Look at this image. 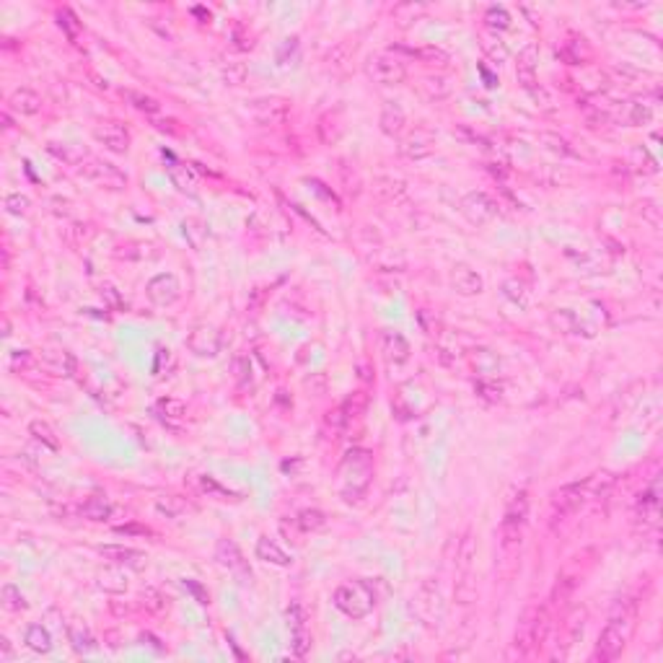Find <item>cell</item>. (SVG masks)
Masks as SVG:
<instances>
[{
  "label": "cell",
  "instance_id": "obj_45",
  "mask_svg": "<svg viewBox=\"0 0 663 663\" xmlns=\"http://www.w3.org/2000/svg\"><path fill=\"white\" fill-rule=\"evenodd\" d=\"M376 189H378V195L389 197V200L404 195V184H402V181H394V179H378V187Z\"/></svg>",
  "mask_w": 663,
  "mask_h": 663
},
{
  "label": "cell",
  "instance_id": "obj_13",
  "mask_svg": "<svg viewBox=\"0 0 663 663\" xmlns=\"http://www.w3.org/2000/svg\"><path fill=\"white\" fill-rule=\"evenodd\" d=\"M215 560H218L220 565L226 567L228 573H234L239 580H249V578H251L249 562L244 560L242 550H239V547H236L234 542H228V539H220L218 547H215Z\"/></svg>",
  "mask_w": 663,
  "mask_h": 663
},
{
  "label": "cell",
  "instance_id": "obj_22",
  "mask_svg": "<svg viewBox=\"0 0 663 663\" xmlns=\"http://www.w3.org/2000/svg\"><path fill=\"white\" fill-rule=\"evenodd\" d=\"M11 109L18 114H23V117H31V114H37L39 109H42V96H39L37 91L31 89H16L13 94H11Z\"/></svg>",
  "mask_w": 663,
  "mask_h": 663
},
{
  "label": "cell",
  "instance_id": "obj_39",
  "mask_svg": "<svg viewBox=\"0 0 663 663\" xmlns=\"http://www.w3.org/2000/svg\"><path fill=\"white\" fill-rule=\"evenodd\" d=\"M414 55L420 57V60H425V62H430V65H448V52H443L441 47H422V50H414Z\"/></svg>",
  "mask_w": 663,
  "mask_h": 663
},
{
  "label": "cell",
  "instance_id": "obj_23",
  "mask_svg": "<svg viewBox=\"0 0 663 663\" xmlns=\"http://www.w3.org/2000/svg\"><path fill=\"white\" fill-rule=\"evenodd\" d=\"M98 588L106 594H125L128 591V575L120 567H106L98 573Z\"/></svg>",
  "mask_w": 663,
  "mask_h": 663
},
{
  "label": "cell",
  "instance_id": "obj_2",
  "mask_svg": "<svg viewBox=\"0 0 663 663\" xmlns=\"http://www.w3.org/2000/svg\"><path fill=\"white\" fill-rule=\"evenodd\" d=\"M342 495H345L347 503L353 500H361L366 487L370 482V475H373V459H370L368 451H350L347 453L345 464H342Z\"/></svg>",
  "mask_w": 663,
  "mask_h": 663
},
{
  "label": "cell",
  "instance_id": "obj_1",
  "mask_svg": "<svg viewBox=\"0 0 663 663\" xmlns=\"http://www.w3.org/2000/svg\"><path fill=\"white\" fill-rule=\"evenodd\" d=\"M633 606L630 604L619 601L614 606L609 617V625L604 627L601 635H599V642H596V653L594 658L601 663H609L625 650L627 640H630V627H633Z\"/></svg>",
  "mask_w": 663,
  "mask_h": 663
},
{
  "label": "cell",
  "instance_id": "obj_34",
  "mask_svg": "<svg viewBox=\"0 0 663 663\" xmlns=\"http://www.w3.org/2000/svg\"><path fill=\"white\" fill-rule=\"evenodd\" d=\"M57 26L68 34L70 42H78V37H81V21H78L70 8H60L57 11Z\"/></svg>",
  "mask_w": 663,
  "mask_h": 663
},
{
  "label": "cell",
  "instance_id": "obj_4",
  "mask_svg": "<svg viewBox=\"0 0 663 663\" xmlns=\"http://www.w3.org/2000/svg\"><path fill=\"white\" fill-rule=\"evenodd\" d=\"M526 516H528V492L518 490L511 500H508V505H505L503 523H500V539H503L505 550H511V547H518L521 544L523 526H526Z\"/></svg>",
  "mask_w": 663,
  "mask_h": 663
},
{
  "label": "cell",
  "instance_id": "obj_27",
  "mask_svg": "<svg viewBox=\"0 0 663 663\" xmlns=\"http://www.w3.org/2000/svg\"><path fill=\"white\" fill-rule=\"evenodd\" d=\"M68 638H70V642H73V650H76V653H89V650L96 648L94 635L89 633V627L83 625V622H70Z\"/></svg>",
  "mask_w": 663,
  "mask_h": 663
},
{
  "label": "cell",
  "instance_id": "obj_49",
  "mask_svg": "<svg viewBox=\"0 0 663 663\" xmlns=\"http://www.w3.org/2000/svg\"><path fill=\"white\" fill-rule=\"evenodd\" d=\"M200 484H203V490H208V492H212V495H218L220 500H228V497H234V492H228V490H223L212 477H203L200 480Z\"/></svg>",
  "mask_w": 663,
  "mask_h": 663
},
{
  "label": "cell",
  "instance_id": "obj_18",
  "mask_svg": "<svg viewBox=\"0 0 663 663\" xmlns=\"http://www.w3.org/2000/svg\"><path fill=\"white\" fill-rule=\"evenodd\" d=\"M451 285H453V290L461 293V295H480L482 293L484 283H482V278L472 270V267H467V264H456L453 272H451Z\"/></svg>",
  "mask_w": 663,
  "mask_h": 663
},
{
  "label": "cell",
  "instance_id": "obj_33",
  "mask_svg": "<svg viewBox=\"0 0 663 663\" xmlns=\"http://www.w3.org/2000/svg\"><path fill=\"white\" fill-rule=\"evenodd\" d=\"M366 407H368V394L366 392H355L350 400L342 404V414H345V420H347V425L355 420V417H361L363 412H366Z\"/></svg>",
  "mask_w": 663,
  "mask_h": 663
},
{
  "label": "cell",
  "instance_id": "obj_36",
  "mask_svg": "<svg viewBox=\"0 0 663 663\" xmlns=\"http://www.w3.org/2000/svg\"><path fill=\"white\" fill-rule=\"evenodd\" d=\"M295 523H298L303 531H319V528H324L327 516L322 511H301L295 516Z\"/></svg>",
  "mask_w": 663,
  "mask_h": 663
},
{
  "label": "cell",
  "instance_id": "obj_51",
  "mask_svg": "<svg viewBox=\"0 0 663 663\" xmlns=\"http://www.w3.org/2000/svg\"><path fill=\"white\" fill-rule=\"evenodd\" d=\"M101 295H104L106 301L112 303L114 309H122V298H120V293H117V290H114L112 285H104V288H101Z\"/></svg>",
  "mask_w": 663,
  "mask_h": 663
},
{
  "label": "cell",
  "instance_id": "obj_16",
  "mask_svg": "<svg viewBox=\"0 0 663 663\" xmlns=\"http://www.w3.org/2000/svg\"><path fill=\"white\" fill-rule=\"evenodd\" d=\"M402 156H407V159H428L430 153L436 151V137H433V132H428V130H414V132H409L404 140H402L400 145Z\"/></svg>",
  "mask_w": 663,
  "mask_h": 663
},
{
  "label": "cell",
  "instance_id": "obj_37",
  "mask_svg": "<svg viewBox=\"0 0 663 663\" xmlns=\"http://www.w3.org/2000/svg\"><path fill=\"white\" fill-rule=\"evenodd\" d=\"M422 91L428 94V98L441 101V98H446L451 94V86L446 83V78H425V81H422Z\"/></svg>",
  "mask_w": 663,
  "mask_h": 663
},
{
  "label": "cell",
  "instance_id": "obj_46",
  "mask_svg": "<svg viewBox=\"0 0 663 663\" xmlns=\"http://www.w3.org/2000/svg\"><path fill=\"white\" fill-rule=\"evenodd\" d=\"M482 47H484V52L490 55V57H492L495 62H503L505 57H508V52H505V47L500 45V39H487V37H484V39H482Z\"/></svg>",
  "mask_w": 663,
  "mask_h": 663
},
{
  "label": "cell",
  "instance_id": "obj_52",
  "mask_svg": "<svg viewBox=\"0 0 663 663\" xmlns=\"http://www.w3.org/2000/svg\"><path fill=\"white\" fill-rule=\"evenodd\" d=\"M184 586H187V588H189V591H192V594H195V596H197V601H200V604H208V601H210V599H208V594H205V591H203V588H200V586H197V583H195V580H184Z\"/></svg>",
  "mask_w": 663,
  "mask_h": 663
},
{
  "label": "cell",
  "instance_id": "obj_55",
  "mask_svg": "<svg viewBox=\"0 0 663 663\" xmlns=\"http://www.w3.org/2000/svg\"><path fill=\"white\" fill-rule=\"evenodd\" d=\"M11 656H13V650H11V642H8V638H0V658H3V661H8Z\"/></svg>",
  "mask_w": 663,
  "mask_h": 663
},
{
  "label": "cell",
  "instance_id": "obj_24",
  "mask_svg": "<svg viewBox=\"0 0 663 663\" xmlns=\"http://www.w3.org/2000/svg\"><path fill=\"white\" fill-rule=\"evenodd\" d=\"M169 176H171V181L181 189V192H195V189H197L195 171H192L189 166L179 164V161L169 159Z\"/></svg>",
  "mask_w": 663,
  "mask_h": 663
},
{
  "label": "cell",
  "instance_id": "obj_41",
  "mask_svg": "<svg viewBox=\"0 0 663 663\" xmlns=\"http://www.w3.org/2000/svg\"><path fill=\"white\" fill-rule=\"evenodd\" d=\"M475 555H477L475 539H472V534H467L464 539H461V547H459V567H461V573H467V570H469V565H472Z\"/></svg>",
  "mask_w": 663,
  "mask_h": 663
},
{
  "label": "cell",
  "instance_id": "obj_6",
  "mask_svg": "<svg viewBox=\"0 0 663 663\" xmlns=\"http://www.w3.org/2000/svg\"><path fill=\"white\" fill-rule=\"evenodd\" d=\"M246 114L249 120L256 122V125H283L290 114V106H288L285 98L278 96H264V98H254V101H246Z\"/></svg>",
  "mask_w": 663,
  "mask_h": 663
},
{
  "label": "cell",
  "instance_id": "obj_3",
  "mask_svg": "<svg viewBox=\"0 0 663 663\" xmlns=\"http://www.w3.org/2000/svg\"><path fill=\"white\" fill-rule=\"evenodd\" d=\"M334 606L342 614L353 619H361L370 614V609L376 606V594L366 580H353V583H342L334 591Z\"/></svg>",
  "mask_w": 663,
  "mask_h": 663
},
{
  "label": "cell",
  "instance_id": "obj_26",
  "mask_svg": "<svg viewBox=\"0 0 663 663\" xmlns=\"http://www.w3.org/2000/svg\"><path fill=\"white\" fill-rule=\"evenodd\" d=\"M29 433H31V438H34L37 443H42V448H47V451H57V448H60L57 433L52 430V425H50V422L34 420L29 425Z\"/></svg>",
  "mask_w": 663,
  "mask_h": 663
},
{
  "label": "cell",
  "instance_id": "obj_7",
  "mask_svg": "<svg viewBox=\"0 0 663 663\" xmlns=\"http://www.w3.org/2000/svg\"><path fill=\"white\" fill-rule=\"evenodd\" d=\"M81 174L89 181H94V184L106 187V189H122L128 184V176H125L117 166L101 159H86L81 164Z\"/></svg>",
  "mask_w": 663,
  "mask_h": 663
},
{
  "label": "cell",
  "instance_id": "obj_11",
  "mask_svg": "<svg viewBox=\"0 0 663 663\" xmlns=\"http://www.w3.org/2000/svg\"><path fill=\"white\" fill-rule=\"evenodd\" d=\"M187 347L200 358H215L220 353V332L208 324L195 327L187 334Z\"/></svg>",
  "mask_w": 663,
  "mask_h": 663
},
{
  "label": "cell",
  "instance_id": "obj_19",
  "mask_svg": "<svg viewBox=\"0 0 663 663\" xmlns=\"http://www.w3.org/2000/svg\"><path fill=\"white\" fill-rule=\"evenodd\" d=\"M256 557L264 560V562H272V565H280V567H288L293 562V557H290L275 539H270V536H262V539L256 542Z\"/></svg>",
  "mask_w": 663,
  "mask_h": 663
},
{
  "label": "cell",
  "instance_id": "obj_12",
  "mask_svg": "<svg viewBox=\"0 0 663 663\" xmlns=\"http://www.w3.org/2000/svg\"><path fill=\"white\" fill-rule=\"evenodd\" d=\"M145 293H148V298H151L156 306H174V303L179 301V280L174 278L171 272H164V275H156V278L148 283V288H145Z\"/></svg>",
  "mask_w": 663,
  "mask_h": 663
},
{
  "label": "cell",
  "instance_id": "obj_15",
  "mask_svg": "<svg viewBox=\"0 0 663 663\" xmlns=\"http://www.w3.org/2000/svg\"><path fill=\"white\" fill-rule=\"evenodd\" d=\"M536 62H539V50L534 45L523 47V52L518 55V62H516V76H518V83L528 94H534L539 98V91H536Z\"/></svg>",
  "mask_w": 663,
  "mask_h": 663
},
{
  "label": "cell",
  "instance_id": "obj_29",
  "mask_svg": "<svg viewBox=\"0 0 663 663\" xmlns=\"http://www.w3.org/2000/svg\"><path fill=\"white\" fill-rule=\"evenodd\" d=\"M378 122H381V130H384L386 135L397 137V135H402V130H404V112H402L400 106L389 104V106H384Z\"/></svg>",
  "mask_w": 663,
  "mask_h": 663
},
{
  "label": "cell",
  "instance_id": "obj_54",
  "mask_svg": "<svg viewBox=\"0 0 663 663\" xmlns=\"http://www.w3.org/2000/svg\"><path fill=\"white\" fill-rule=\"evenodd\" d=\"M143 599H148V606H151L153 611H156V609H161V596L156 594V591H145V594H143Z\"/></svg>",
  "mask_w": 663,
  "mask_h": 663
},
{
  "label": "cell",
  "instance_id": "obj_20",
  "mask_svg": "<svg viewBox=\"0 0 663 663\" xmlns=\"http://www.w3.org/2000/svg\"><path fill=\"white\" fill-rule=\"evenodd\" d=\"M384 355H386V361L389 363H394V366H400V363H404V361H409V342L404 337H402L400 332H386L384 334Z\"/></svg>",
  "mask_w": 663,
  "mask_h": 663
},
{
  "label": "cell",
  "instance_id": "obj_17",
  "mask_svg": "<svg viewBox=\"0 0 663 663\" xmlns=\"http://www.w3.org/2000/svg\"><path fill=\"white\" fill-rule=\"evenodd\" d=\"M98 555L114 565H130V567H145L148 562V555L135 547H122V544H106V547H98Z\"/></svg>",
  "mask_w": 663,
  "mask_h": 663
},
{
  "label": "cell",
  "instance_id": "obj_9",
  "mask_svg": "<svg viewBox=\"0 0 663 663\" xmlns=\"http://www.w3.org/2000/svg\"><path fill=\"white\" fill-rule=\"evenodd\" d=\"M461 212L467 215L469 223H475V226H484V223L495 220L497 203L492 200L490 195H484V192H469V195L461 200Z\"/></svg>",
  "mask_w": 663,
  "mask_h": 663
},
{
  "label": "cell",
  "instance_id": "obj_50",
  "mask_svg": "<svg viewBox=\"0 0 663 663\" xmlns=\"http://www.w3.org/2000/svg\"><path fill=\"white\" fill-rule=\"evenodd\" d=\"M181 508H184V505H181V503H176L174 497H166V500H159V511L169 513V516H176V513H179Z\"/></svg>",
  "mask_w": 663,
  "mask_h": 663
},
{
  "label": "cell",
  "instance_id": "obj_40",
  "mask_svg": "<svg viewBox=\"0 0 663 663\" xmlns=\"http://www.w3.org/2000/svg\"><path fill=\"white\" fill-rule=\"evenodd\" d=\"M484 21H487V26L490 29H508L511 26V16H508V11L500 6H492L487 13H484Z\"/></svg>",
  "mask_w": 663,
  "mask_h": 663
},
{
  "label": "cell",
  "instance_id": "obj_53",
  "mask_svg": "<svg viewBox=\"0 0 663 663\" xmlns=\"http://www.w3.org/2000/svg\"><path fill=\"white\" fill-rule=\"evenodd\" d=\"M153 128L161 130V132H176V128H174V120H159V117H153Z\"/></svg>",
  "mask_w": 663,
  "mask_h": 663
},
{
  "label": "cell",
  "instance_id": "obj_14",
  "mask_svg": "<svg viewBox=\"0 0 663 663\" xmlns=\"http://www.w3.org/2000/svg\"><path fill=\"white\" fill-rule=\"evenodd\" d=\"M94 137L114 153H125L130 148V132L128 128H122L120 122H101V125H96L94 128Z\"/></svg>",
  "mask_w": 663,
  "mask_h": 663
},
{
  "label": "cell",
  "instance_id": "obj_35",
  "mask_svg": "<svg viewBox=\"0 0 663 663\" xmlns=\"http://www.w3.org/2000/svg\"><path fill=\"white\" fill-rule=\"evenodd\" d=\"M0 601H3V609H8V611L26 609V599H23L21 591H18L13 583H6V586L0 588Z\"/></svg>",
  "mask_w": 663,
  "mask_h": 663
},
{
  "label": "cell",
  "instance_id": "obj_8",
  "mask_svg": "<svg viewBox=\"0 0 663 663\" xmlns=\"http://www.w3.org/2000/svg\"><path fill=\"white\" fill-rule=\"evenodd\" d=\"M591 497L588 492V482H575L560 487L555 495H552V511H555V518H567L573 516L575 511H580L586 500Z\"/></svg>",
  "mask_w": 663,
  "mask_h": 663
},
{
  "label": "cell",
  "instance_id": "obj_38",
  "mask_svg": "<svg viewBox=\"0 0 663 663\" xmlns=\"http://www.w3.org/2000/svg\"><path fill=\"white\" fill-rule=\"evenodd\" d=\"M156 409H159V414L161 417H184L187 414V407H184V402H179V400H171V397H166V400H159V404H156Z\"/></svg>",
  "mask_w": 663,
  "mask_h": 663
},
{
  "label": "cell",
  "instance_id": "obj_5",
  "mask_svg": "<svg viewBox=\"0 0 663 663\" xmlns=\"http://www.w3.org/2000/svg\"><path fill=\"white\" fill-rule=\"evenodd\" d=\"M366 73H368L370 81L381 83V86H397V83H404V78H407L404 62L386 52L370 55L366 60Z\"/></svg>",
  "mask_w": 663,
  "mask_h": 663
},
{
  "label": "cell",
  "instance_id": "obj_28",
  "mask_svg": "<svg viewBox=\"0 0 663 663\" xmlns=\"http://www.w3.org/2000/svg\"><path fill=\"white\" fill-rule=\"evenodd\" d=\"M122 96L128 98L130 104L135 106L137 112H143L145 117H159V112H161V104L156 101L153 96H148V94H140V91H122Z\"/></svg>",
  "mask_w": 663,
  "mask_h": 663
},
{
  "label": "cell",
  "instance_id": "obj_56",
  "mask_svg": "<svg viewBox=\"0 0 663 663\" xmlns=\"http://www.w3.org/2000/svg\"><path fill=\"white\" fill-rule=\"evenodd\" d=\"M117 531H120V534H148L145 526H132V523H130V526H120Z\"/></svg>",
  "mask_w": 663,
  "mask_h": 663
},
{
  "label": "cell",
  "instance_id": "obj_42",
  "mask_svg": "<svg viewBox=\"0 0 663 663\" xmlns=\"http://www.w3.org/2000/svg\"><path fill=\"white\" fill-rule=\"evenodd\" d=\"M420 13H422V6H414V3H400V6L392 11V16L402 23V26H407V23L414 21Z\"/></svg>",
  "mask_w": 663,
  "mask_h": 663
},
{
  "label": "cell",
  "instance_id": "obj_47",
  "mask_svg": "<svg viewBox=\"0 0 663 663\" xmlns=\"http://www.w3.org/2000/svg\"><path fill=\"white\" fill-rule=\"evenodd\" d=\"M26 208H29V200L23 195H8L6 197V210L13 212V215H23L26 212Z\"/></svg>",
  "mask_w": 663,
  "mask_h": 663
},
{
  "label": "cell",
  "instance_id": "obj_44",
  "mask_svg": "<svg viewBox=\"0 0 663 663\" xmlns=\"http://www.w3.org/2000/svg\"><path fill=\"white\" fill-rule=\"evenodd\" d=\"M249 70L244 62H231L226 70H223V78H226V83H231V86H242L244 81H246Z\"/></svg>",
  "mask_w": 663,
  "mask_h": 663
},
{
  "label": "cell",
  "instance_id": "obj_48",
  "mask_svg": "<svg viewBox=\"0 0 663 663\" xmlns=\"http://www.w3.org/2000/svg\"><path fill=\"white\" fill-rule=\"evenodd\" d=\"M542 140L544 143H550V148L555 153H562V156H570V148H567V143L562 140V137H557V135H552V132H542Z\"/></svg>",
  "mask_w": 663,
  "mask_h": 663
},
{
  "label": "cell",
  "instance_id": "obj_21",
  "mask_svg": "<svg viewBox=\"0 0 663 663\" xmlns=\"http://www.w3.org/2000/svg\"><path fill=\"white\" fill-rule=\"evenodd\" d=\"M653 120V109H650L645 101H627L619 112V122L627 125V128H642Z\"/></svg>",
  "mask_w": 663,
  "mask_h": 663
},
{
  "label": "cell",
  "instance_id": "obj_32",
  "mask_svg": "<svg viewBox=\"0 0 663 663\" xmlns=\"http://www.w3.org/2000/svg\"><path fill=\"white\" fill-rule=\"evenodd\" d=\"M26 645H29L31 650H37V653H50L52 638H50V633H47L42 625H31L29 630H26Z\"/></svg>",
  "mask_w": 663,
  "mask_h": 663
},
{
  "label": "cell",
  "instance_id": "obj_43",
  "mask_svg": "<svg viewBox=\"0 0 663 663\" xmlns=\"http://www.w3.org/2000/svg\"><path fill=\"white\" fill-rule=\"evenodd\" d=\"M583 619H586V611H583V609L575 611L573 617L567 619V642H565V645H573L580 635H583V625H586Z\"/></svg>",
  "mask_w": 663,
  "mask_h": 663
},
{
  "label": "cell",
  "instance_id": "obj_25",
  "mask_svg": "<svg viewBox=\"0 0 663 663\" xmlns=\"http://www.w3.org/2000/svg\"><path fill=\"white\" fill-rule=\"evenodd\" d=\"M45 363H47V368L55 370V373H60V376H73V370H76V358L70 353H65V350H47Z\"/></svg>",
  "mask_w": 663,
  "mask_h": 663
},
{
  "label": "cell",
  "instance_id": "obj_10",
  "mask_svg": "<svg viewBox=\"0 0 663 663\" xmlns=\"http://www.w3.org/2000/svg\"><path fill=\"white\" fill-rule=\"evenodd\" d=\"M288 619V630H290V642H293V653L295 656H306V650L311 645V638L306 633V611L298 601H290V606L285 609Z\"/></svg>",
  "mask_w": 663,
  "mask_h": 663
},
{
  "label": "cell",
  "instance_id": "obj_30",
  "mask_svg": "<svg viewBox=\"0 0 663 663\" xmlns=\"http://www.w3.org/2000/svg\"><path fill=\"white\" fill-rule=\"evenodd\" d=\"M47 151L52 153L55 159L65 161V164H70V166L83 164V159H86V151L76 143H50L47 145Z\"/></svg>",
  "mask_w": 663,
  "mask_h": 663
},
{
  "label": "cell",
  "instance_id": "obj_31",
  "mask_svg": "<svg viewBox=\"0 0 663 663\" xmlns=\"http://www.w3.org/2000/svg\"><path fill=\"white\" fill-rule=\"evenodd\" d=\"M81 516L89 521H109L112 505L106 503L104 497H89V500L81 505Z\"/></svg>",
  "mask_w": 663,
  "mask_h": 663
}]
</instances>
